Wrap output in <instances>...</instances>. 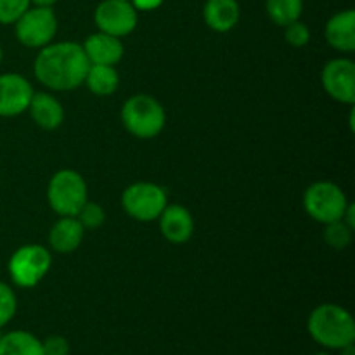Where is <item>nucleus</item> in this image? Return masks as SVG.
I'll use <instances>...</instances> for the list:
<instances>
[{"mask_svg": "<svg viewBox=\"0 0 355 355\" xmlns=\"http://www.w3.org/2000/svg\"><path fill=\"white\" fill-rule=\"evenodd\" d=\"M14 33L24 47L42 49L54 40L58 33V17L52 7L31 6L14 23Z\"/></svg>", "mask_w": 355, "mask_h": 355, "instance_id": "8", "label": "nucleus"}, {"mask_svg": "<svg viewBox=\"0 0 355 355\" xmlns=\"http://www.w3.org/2000/svg\"><path fill=\"white\" fill-rule=\"evenodd\" d=\"M352 234L354 229H350L343 220L329 222L324 225L326 245L331 246L333 250H338V252L349 248L350 243H352Z\"/></svg>", "mask_w": 355, "mask_h": 355, "instance_id": "21", "label": "nucleus"}, {"mask_svg": "<svg viewBox=\"0 0 355 355\" xmlns=\"http://www.w3.org/2000/svg\"><path fill=\"white\" fill-rule=\"evenodd\" d=\"M125 130L137 139H155L166 125L163 104L148 94H135L128 97L120 111Z\"/></svg>", "mask_w": 355, "mask_h": 355, "instance_id": "3", "label": "nucleus"}, {"mask_svg": "<svg viewBox=\"0 0 355 355\" xmlns=\"http://www.w3.org/2000/svg\"><path fill=\"white\" fill-rule=\"evenodd\" d=\"M0 62H2V47H0Z\"/></svg>", "mask_w": 355, "mask_h": 355, "instance_id": "32", "label": "nucleus"}, {"mask_svg": "<svg viewBox=\"0 0 355 355\" xmlns=\"http://www.w3.org/2000/svg\"><path fill=\"white\" fill-rule=\"evenodd\" d=\"M342 220L345 222L347 225H349L350 229H355V208H354V203H349V207H347L345 214H343Z\"/></svg>", "mask_w": 355, "mask_h": 355, "instance_id": "28", "label": "nucleus"}, {"mask_svg": "<svg viewBox=\"0 0 355 355\" xmlns=\"http://www.w3.org/2000/svg\"><path fill=\"white\" fill-rule=\"evenodd\" d=\"M30 7V0H0V24H14Z\"/></svg>", "mask_w": 355, "mask_h": 355, "instance_id": "24", "label": "nucleus"}, {"mask_svg": "<svg viewBox=\"0 0 355 355\" xmlns=\"http://www.w3.org/2000/svg\"><path fill=\"white\" fill-rule=\"evenodd\" d=\"M326 42L335 51L350 54L355 51V10L345 9L333 14L324 28Z\"/></svg>", "mask_w": 355, "mask_h": 355, "instance_id": "14", "label": "nucleus"}, {"mask_svg": "<svg viewBox=\"0 0 355 355\" xmlns=\"http://www.w3.org/2000/svg\"><path fill=\"white\" fill-rule=\"evenodd\" d=\"M26 111L31 120L44 130H55L64 121V107L58 97L49 92H33Z\"/></svg>", "mask_w": 355, "mask_h": 355, "instance_id": "15", "label": "nucleus"}, {"mask_svg": "<svg viewBox=\"0 0 355 355\" xmlns=\"http://www.w3.org/2000/svg\"><path fill=\"white\" fill-rule=\"evenodd\" d=\"M89 201V187L80 172L62 168L51 177L47 186V203L59 217H76Z\"/></svg>", "mask_w": 355, "mask_h": 355, "instance_id": "4", "label": "nucleus"}, {"mask_svg": "<svg viewBox=\"0 0 355 355\" xmlns=\"http://www.w3.org/2000/svg\"><path fill=\"white\" fill-rule=\"evenodd\" d=\"M266 12L274 24L284 28L300 19L304 12V0H266Z\"/></svg>", "mask_w": 355, "mask_h": 355, "instance_id": "20", "label": "nucleus"}, {"mask_svg": "<svg viewBox=\"0 0 355 355\" xmlns=\"http://www.w3.org/2000/svg\"><path fill=\"white\" fill-rule=\"evenodd\" d=\"M33 87L19 73L0 75V116L10 118L23 114L28 110Z\"/></svg>", "mask_w": 355, "mask_h": 355, "instance_id": "11", "label": "nucleus"}, {"mask_svg": "<svg viewBox=\"0 0 355 355\" xmlns=\"http://www.w3.org/2000/svg\"><path fill=\"white\" fill-rule=\"evenodd\" d=\"M17 311V298L9 284L0 281V328L9 324Z\"/></svg>", "mask_w": 355, "mask_h": 355, "instance_id": "23", "label": "nucleus"}, {"mask_svg": "<svg viewBox=\"0 0 355 355\" xmlns=\"http://www.w3.org/2000/svg\"><path fill=\"white\" fill-rule=\"evenodd\" d=\"M44 355H69V342L61 335H51L42 340Z\"/></svg>", "mask_w": 355, "mask_h": 355, "instance_id": "26", "label": "nucleus"}, {"mask_svg": "<svg viewBox=\"0 0 355 355\" xmlns=\"http://www.w3.org/2000/svg\"><path fill=\"white\" fill-rule=\"evenodd\" d=\"M85 229L76 217H61L49 231V246L52 252L73 253L80 248Z\"/></svg>", "mask_w": 355, "mask_h": 355, "instance_id": "16", "label": "nucleus"}, {"mask_svg": "<svg viewBox=\"0 0 355 355\" xmlns=\"http://www.w3.org/2000/svg\"><path fill=\"white\" fill-rule=\"evenodd\" d=\"M307 331L326 350H340L355 343V321L349 311L336 304H321L309 314Z\"/></svg>", "mask_w": 355, "mask_h": 355, "instance_id": "2", "label": "nucleus"}, {"mask_svg": "<svg viewBox=\"0 0 355 355\" xmlns=\"http://www.w3.org/2000/svg\"><path fill=\"white\" fill-rule=\"evenodd\" d=\"M350 201L342 187L329 180L311 184L304 194V208L311 218L326 225L329 222L342 220Z\"/></svg>", "mask_w": 355, "mask_h": 355, "instance_id": "5", "label": "nucleus"}, {"mask_svg": "<svg viewBox=\"0 0 355 355\" xmlns=\"http://www.w3.org/2000/svg\"><path fill=\"white\" fill-rule=\"evenodd\" d=\"M82 47L90 64L114 66L121 61L125 54V47L120 38L103 33V31L89 35Z\"/></svg>", "mask_w": 355, "mask_h": 355, "instance_id": "13", "label": "nucleus"}, {"mask_svg": "<svg viewBox=\"0 0 355 355\" xmlns=\"http://www.w3.org/2000/svg\"><path fill=\"white\" fill-rule=\"evenodd\" d=\"M76 218L83 225V229H99L106 220V211L96 201H87L76 214Z\"/></svg>", "mask_w": 355, "mask_h": 355, "instance_id": "22", "label": "nucleus"}, {"mask_svg": "<svg viewBox=\"0 0 355 355\" xmlns=\"http://www.w3.org/2000/svg\"><path fill=\"white\" fill-rule=\"evenodd\" d=\"M31 6H38V7H52L58 0H30Z\"/></svg>", "mask_w": 355, "mask_h": 355, "instance_id": "29", "label": "nucleus"}, {"mask_svg": "<svg viewBox=\"0 0 355 355\" xmlns=\"http://www.w3.org/2000/svg\"><path fill=\"white\" fill-rule=\"evenodd\" d=\"M284 40L291 47H305L311 42V30L304 21L297 19L284 26Z\"/></svg>", "mask_w": 355, "mask_h": 355, "instance_id": "25", "label": "nucleus"}, {"mask_svg": "<svg viewBox=\"0 0 355 355\" xmlns=\"http://www.w3.org/2000/svg\"><path fill=\"white\" fill-rule=\"evenodd\" d=\"M83 85L97 97L113 96L120 87V73L114 66L90 64Z\"/></svg>", "mask_w": 355, "mask_h": 355, "instance_id": "18", "label": "nucleus"}, {"mask_svg": "<svg viewBox=\"0 0 355 355\" xmlns=\"http://www.w3.org/2000/svg\"><path fill=\"white\" fill-rule=\"evenodd\" d=\"M89 66L82 44L51 42L42 47L35 58L33 73L47 89L64 92L83 85Z\"/></svg>", "mask_w": 355, "mask_h": 355, "instance_id": "1", "label": "nucleus"}, {"mask_svg": "<svg viewBox=\"0 0 355 355\" xmlns=\"http://www.w3.org/2000/svg\"><path fill=\"white\" fill-rule=\"evenodd\" d=\"M52 267V255L47 246L42 245H24L19 246L10 255L7 269L9 276L16 286L35 288Z\"/></svg>", "mask_w": 355, "mask_h": 355, "instance_id": "6", "label": "nucleus"}, {"mask_svg": "<svg viewBox=\"0 0 355 355\" xmlns=\"http://www.w3.org/2000/svg\"><path fill=\"white\" fill-rule=\"evenodd\" d=\"M241 17L238 0H207L203 6V19L210 30L227 33Z\"/></svg>", "mask_w": 355, "mask_h": 355, "instance_id": "17", "label": "nucleus"}, {"mask_svg": "<svg viewBox=\"0 0 355 355\" xmlns=\"http://www.w3.org/2000/svg\"><path fill=\"white\" fill-rule=\"evenodd\" d=\"M312 355H331V354H328V352H318V354H312Z\"/></svg>", "mask_w": 355, "mask_h": 355, "instance_id": "31", "label": "nucleus"}, {"mask_svg": "<svg viewBox=\"0 0 355 355\" xmlns=\"http://www.w3.org/2000/svg\"><path fill=\"white\" fill-rule=\"evenodd\" d=\"M321 85L331 99L352 106L355 103V62L349 58H335L321 71Z\"/></svg>", "mask_w": 355, "mask_h": 355, "instance_id": "10", "label": "nucleus"}, {"mask_svg": "<svg viewBox=\"0 0 355 355\" xmlns=\"http://www.w3.org/2000/svg\"><path fill=\"white\" fill-rule=\"evenodd\" d=\"M162 236L172 245H184L194 234L193 214L182 205H166L158 217Z\"/></svg>", "mask_w": 355, "mask_h": 355, "instance_id": "12", "label": "nucleus"}, {"mask_svg": "<svg viewBox=\"0 0 355 355\" xmlns=\"http://www.w3.org/2000/svg\"><path fill=\"white\" fill-rule=\"evenodd\" d=\"M0 355H44L42 340L30 331L14 329L0 338Z\"/></svg>", "mask_w": 355, "mask_h": 355, "instance_id": "19", "label": "nucleus"}, {"mask_svg": "<svg viewBox=\"0 0 355 355\" xmlns=\"http://www.w3.org/2000/svg\"><path fill=\"white\" fill-rule=\"evenodd\" d=\"M338 355H355L354 343H352V345H347V347H343V349H340Z\"/></svg>", "mask_w": 355, "mask_h": 355, "instance_id": "30", "label": "nucleus"}, {"mask_svg": "<svg viewBox=\"0 0 355 355\" xmlns=\"http://www.w3.org/2000/svg\"><path fill=\"white\" fill-rule=\"evenodd\" d=\"M163 2H165V0H130V3L135 7L137 12L139 10H146V12L156 10Z\"/></svg>", "mask_w": 355, "mask_h": 355, "instance_id": "27", "label": "nucleus"}, {"mask_svg": "<svg viewBox=\"0 0 355 355\" xmlns=\"http://www.w3.org/2000/svg\"><path fill=\"white\" fill-rule=\"evenodd\" d=\"M166 205V191L155 182H134L121 193V207L125 214L137 222L158 220Z\"/></svg>", "mask_w": 355, "mask_h": 355, "instance_id": "7", "label": "nucleus"}, {"mask_svg": "<svg viewBox=\"0 0 355 355\" xmlns=\"http://www.w3.org/2000/svg\"><path fill=\"white\" fill-rule=\"evenodd\" d=\"M139 12L130 0H103L94 10L97 30L113 37H127L135 30Z\"/></svg>", "mask_w": 355, "mask_h": 355, "instance_id": "9", "label": "nucleus"}, {"mask_svg": "<svg viewBox=\"0 0 355 355\" xmlns=\"http://www.w3.org/2000/svg\"><path fill=\"white\" fill-rule=\"evenodd\" d=\"M0 338H2V333H0Z\"/></svg>", "mask_w": 355, "mask_h": 355, "instance_id": "33", "label": "nucleus"}]
</instances>
